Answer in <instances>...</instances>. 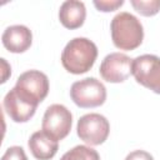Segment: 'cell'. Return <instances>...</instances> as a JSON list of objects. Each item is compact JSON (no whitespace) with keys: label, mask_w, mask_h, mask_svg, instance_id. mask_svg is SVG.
Instances as JSON below:
<instances>
[{"label":"cell","mask_w":160,"mask_h":160,"mask_svg":"<svg viewBox=\"0 0 160 160\" xmlns=\"http://www.w3.org/2000/svg\"><path fill=\"white\" fill-rule=\"evenodd\" d=\"M94 5L99 11L110 12L124 5V0H94Z\"/></svg>","instance_id":"obj_15"},{"label":"cell","mask_w":160,"mask_h":160,"mask_svg":"<svg viewBox=\"0 0 160 160\" xmlns=\"http://www.w3.org/2000/svg\"><path fill=\"white\" fill-rule=\"evenodd\" d=\"M86 18V9L82 1L66 0L61 4L59 10V20L66 29L74 30L82 26Z\"/></svg>","instance_id":"obj_12"},{"label":"cell","mask_w":160,"mask_h":160,"mask_svg":"<svg viewBox=\"0 0 160 160\" xmlns=\"http://www.w3.org/2000/svg\"><path fill=\"white\" fill-rule=\"evenodd\" d=\"M125 160H154V158L145 150H134L125 158Z\"/></svg>","instance_id":"obj_17"},{"label":"cell","mask_w":160,"mask_h":160,"mask_svg":"<svg viewBox=\"0 0 160 160\" xmlns=\"http://www.w3.org/2000/svg\"><path fill=\"white\" fill-rule=\"evenodd\" d=\"M130 4L142 16H154L160 11V0H130Z\"/></svg>","instance_id":"obj_14"},{"label":"cell","mask_w":160,"mask_h":160,"mask_svg":"<svg viewBox=\"0 0 160 160\" xmlns=\"http://www.w3.org/2000/svg\"><path fill=\"white\" fill-rule=\"evenodd\" d=\"M70 98L74 104L82 109L100 106L106 100V88L95 78H85L75 81L70 88Z\"/></svg>","instance_id":"obj_3"},{"label":"cell","mask_w":160,"mask_h":160,"mask_svg":"<svg viewBox=\"0 0 160 160\" xmlns=\"http://www.w3.org/2000/svg\"><path fill=\"white\" fill-rule=\"evenodd\" d=\"M76 132L80 140L89 144L90 146H96L105 142L108 139L110 124L104 115L96 112L85 114L78 120Z\"/></svg>","instance_id":"obj_4"},{"label":"cell","mask_w":160,"mask_h":160,"mask_svg":"<svg viewBox=\"0 0 160 160\" xmlns=\"http://www.w3.org/2000/svg\"><path fill=\"white\" fill-rule=\"evenodd\" d=\"M98 58L96 45L86 38H74L62 50L61 64L64 69L74 75L88 72Z\"/></svg>","instance_id":"obj_1"},{"label":"cell","mask_w":160,"mask_h":160,"mask_svg":"<svg viewBox=\"0 0 160 160\" xmlns=\"http://www.w3.org/2000/svg\"><path fill=\"white\" fill-rule=\"evenodd\" d=\"M1 160H28V156L21 146H10L6 149Z\"/></svg>","instance_id":"obj_16"},{"label":"cell","mask_w":160,"mask_h":160,"mask_svg":"<svg viewBox=\"0 0 160 160\" xmlns=\"http://www.w3.org/2000/svg\"><path fill=\"white\" fill-rule=\"evenodd\" d=\"M29 149L32 154V156L38 160H50L52 159L59 149V141L49 136L42 130L35 131L29 141H28Z\"/></svg>","instance_id":"obj_11"},{"label":"cell","mask_w":160,"mask_h":160,"mask_svg":"<svg viewBox=\"0 0 160 160\" xmlns=\"http://www.w3.org/2000/svg\"><path fill=\"white\" fill-rule=\"evenodd\" d=\"M110 31L114 45L125 51L135 50L144 39V29L140 20L126 11H121L112 18Z\"/></svg>","instance_id":"obj_2"},{"label":"cell","mask_w":160,"mask_h":160,"mask_svg":"<svg viewBox=\"0 0 160 160\" xmlns=\"http://www.w3.org/2000/svg\"><path fill=\"white\" fill-rule=\"evenodd\" d=\"M60 160H100L96 150L86 145H76L66 151Z\"/></svg>","instance_id":"obj_13"},{"label":"cell","mask_w":160,"mask_h":160,"mask_svg":"<svg viewBox=\"0 0 160 160\" xmlns=\"http://www.w3.org/2000/svg\"><path fill=\"white\" fill-rule=\"evenodd\" d=\"M14 88L24 99L39 105L48 96L49 79L39 70H28L18 78Z\"/></svg>","instance_id":"obj_5"},{"label":"cell","mask_w":160,"mask_h":160,"mask_svg":"<svg viewBox=\"0 0 160 160\" xmlns=\"http://www.w3.org/2000/svg\"><path fill=\"white\" fill-rule=\"evenodd\" d=\"M5 49L14 54L25 52L32 42L31 30L25 25H11L6 28L1 35Z\"/></svg>","instance_id":"obj_10"},{"label":"cell","mask_w":160,"mask_h":160,"mask_svg":"<svg viewBox=\"0 0 160 160\" xmlns=\"http://www.w3.org/2000/svg\"><path fill=\"white\" fill-rule=\"evenodd\" d=\"M71 125L72 115L70 110L61 104H52L44 112L41 130L59 141L69 135Z\"/></svg>","instance_id":"obj_6"},{"label":"cell","mask_w":160,"mask_h":160,"mask_svg":"<svg viewBox=\"0 0 160 160\" xmlns=\"http://www.w3.org/2000/svg\"><path fill=\"white\" fill-rule=\"evenodd\" d=\"M99 71L101 78L108 82H124L131 75L132 59L122 52H111L104 58Z\"/></svg>","instance_id":"obj_8"},{"label":"cell","mask_w":160,"mask_h":160,"mask_svg":"<svg viewBox=\"0 0 160 160\" xmlns=\"http://www.w3.org/2000/svg\"><path fill=\"white\" fill-rule=\"evenodd\" d=\"M135 80L154 91L160 94V58L151 54H144L132 60V71Z\"/></svg>","instance_id":"obj_7"},{"label":"cell","mask_w":160,"mask_h":160,"mask_svg":"<svg viewBox=\"0 0 160 160\" xmlns=\"http://www.w3.org/2000/svg\"><path fill=\"white\" fill-rule=\"evenodd\" d=\"M2 108L6 115L15 122L29 121L36 111L38 105L24 99L15 88H12L2 100Z\"/></svg>","instance_id":"obj_9"}]
</instances>
